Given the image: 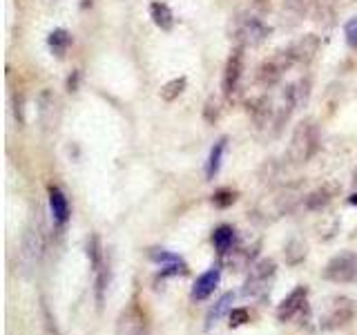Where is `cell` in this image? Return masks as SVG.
Listing matches in <instances>:
<instances>
[{
  "instance_id": "obj_31",
  "label": "cell",
  "mask_w": 357,
  "mask_h": 335,
  "mask_svg": "<svg viewBox=\"0 0 357 335\" xmlns=\"http://www.w3.org/2000/svg\"><path fill=\"white\" fill-rule=\"evenodd\" d=\"M353 184H355V188H357V168H355V172H353Z\"/></svg>"
},
{
  "instance_id": "obj_14",
  "label": "cell",
  "mask_w": 357,
  "mask_h": 335,
  "mask_svg": "<svg viewBox=\"0 0 357 335\" xmlns=\"http://www.w3.org/2000/svg\"><path fill=\"white\" fill-rule=\"evenodd\" d=\"M47 195H50V208H52L54 221L59 223V226H65L67 219H70V201H67L65 193L59 186H50Z\"/></svg>"
},
{
  "instance_id": "obj_25",
  "label": "cell",
  "mask_w": 357,
  "mask_h": 335,
  "mask_svg": "<svg viewBox=\"0 0 357 335\" xmlns=\"http://www.w3.org/2000/svg\"><path fill=\"white\" fill-rule=\"evenodd\" d=\"M284 255H286V262L290 266H297L299 262H304V257H306V244L301 239H290L286 244Z\"/></svg>"
},
{
  "instance_id": "obj_6",
  "label": "cell",
  "mask_w": 357,
  "mask_h": 335,
  "mask_svg": "<svg viewBox=\"0 0 357 335\" xmlns=\"http://www.w3.org/2000/svg\"><path fill=\"white\" fill-rule=\"evenodd\" d=\"M277 320L279 322H293L301 320V324H306L310 320V308H308V288L297 286L282 304L277 306Z\"/></svg>"
},
{
  "instance_id": "obj_21",
  "label": "cell",
  "mask_w": 357,
  "mask_h": 335,
  "mask_svg": "<svg viewBox=\"0 0 357 335\" xmlns=\"http://www.w3.org/2000/svg\"><path fill=\"white\" fill-rule=\"evenodd\" d=\"M47 45L52 47V52L59 56V59H63L67 47L72 45V36H70V31L67 29H54L50 36H47Z\"/></svg>"
},
{
  "instance_id": "obj_1",
  "label": "cell",
  "mask_w": 357,
  "mask_h": 335,
  "mask_svg": "<svg viewBox=\"0 0 357 335\" xmlns=\"http://www.w3.org/2000/svg\"><path fill=\"white\" fill-rule=\"evenodd\" d=\"M317 148H319V130L315 126V121L312 119L299 121L293 130V137H290L288 159L297 165L308 163L312 159V154L317 152Z\"/></svg>"
},
{
  "instance_id": "obj_9",
  "label": "cell",
  "mask_w": 357,
  "mask_h": 335,
  "mask_svg": "<svg viewBox=\"0 0 357 335\" xmlns=\"http://www.w3.org/2000/svg\"><path fill=\"white\" fill-rule=\"evenodd\" d=\"M243 76V47H234L226 61V70H223V94L232 98V94L239 92V83Z\"/></svg>"
},
{
  "instance_id": "obj_10",
  "label": "cell",
  "mask_w": 357,
  "mask_h": 335,
  "mask_svg": "<svg viewBox=\"0 0 357 335\" xmlns=\"http://www.w3.org/2000/svg\"><path fill=\"white\" fill-rule=\"evenodd\" d=\"M321 47V38L317 34H306V36L297 38L293 45L288 47L290 56H293V63L295 65H308L315 61V56Z\"/></svg>"
},
{
  "instance_id": "obj_13",
  "label": "cell",
  "mask_w": 357,
  "mask_h": 335,
  "mask_svg": "<svg viewBox=\"0 0 357 335\" xmlns=\"http://www.w3.org/2000/svg\"><path fill=\"white\" fill-rule=\"evenodd\" d=\"M20 257L22 262L27 266H33L38 264L40 255H43V234L38 228H29L25 234H22V246H20Z\"/></svg>"
},
{
  "instance_id": "obj_2",
  "label": "cell",
  "mask_w": 357,
  "mask_h": 335,
  "mask_svg": "<svg viewBox=\"0 0 357 335\" xmlns=\"http://www.w3.org/2000/svg\"><path fill=\"white\" fill-rule=\"evenodd\" d=\"M275 275H277V264L273 260H259L250 266V273L245 277L241 293L245 297H252L259 302L266 299L271 295V288L275 284Z\"/></svg>"
},
{
  "instance_id": "obj_19",
  "label": "cell",
  "mask_w": 357,
  "mask_h": 335,
  "mask_svg": "<svg viewBox=\"0 0 357 335\" xmlns=\"http://www.w3.org/2000/svg\"><path fill=\"white\" fill-rule=\"evenodd\" d=\"M335 11H337L335 0H315V5H312V16H315V22H319V25H324V27L333 25Z\"/></svg>"
},
{
  "instance_id": "obj_22",
  "label": "cell",
  "mask_w": 357,
  "mask_h": 335,
  "mask_svg": "<svg viewBox=\"0 0 357 335\" xmlns=\"http://www.w3.org/2000/svg\"><path fill=\"white\" fill-rule=\"evenodd\" d=\"M87 257H89V262H92L94 273L100 271V268L105 266V260H103V246H100L98 234H92V237L87 239Z\"/></svg>"
},
{
  "instance_id": "obj_15",
  "label": "cell",
  "mask_w": 357,
  "mask_h": 335,
  "mask_svg": "<svg viewBox=\"0 0 357 335\" xmlns=\"http://www.w3.org/2000/svg\"><path fill=\"white\" fill-rule=\"evenodd\" d=\"M306 16V3L304 0H284L282 5V22L286 27L299 25Z\"/></svg>"
},
{
  "instance_id": "obj_8",
  "label": "cell",
  "mask_w": 357,
  "mask_h": 335,
  "mask_svg": "<svg viewBox=\"0 0 357 335\" xmlns=\"http://www.w3.org/2000/svg\"><path fill=\"white\" fill-rule=\"evenodd\" d=\"M353 318H355V302L346 295H340V297L331 299V304H328L326 313L321 315L319 324L324 331H335V329L346 327Z\"/></svg>"
},
{
  "instance_id": "obj_30",
  "label": "cell",
  "mask_w": 357,
  "mask_h": 335,
  "mask_svg": "<svg viewBox=\"0 0 357 335\" xmlns=\"http://www.w3.org/2000/svg\"><path fill=\"white\" fill-rule=\"evenodd\" d=\"M349 204H353V206H357V193L349 199Z\"/></svg>"
},
{
  "instance_id": "obj_4",
  "label": "cell",
  "mask_w": 357,
  "mask_h": 335,
  "mask_svg": "<svg viewBox=\"0 0 357 335\" xmlns=\"http://www.w3.org/2000/svg\"><path fill=\"white\" fill-rule=\"evenodd\" d=\"M114 335H150V320L139 302L130 304L119 313Z\"/></svg>"
},
{
  "instance_id": "obj_29",
  "label": "cell",
  "mask_w": 357,
  "mask_h": 335,
  "mask_svg": "<svg viewBox=\"0 0 357 335\" xmlns=\"http://www.w3.org/2000/svg\"><path fill=\"white\" fill-rule=\"evenodd\" d=\"M228 318H230V327L232 329H237V327H241V324H245V322L250 320L248 311H245V308H232L228 313Z\"/></svg>"
},
{
  "instance_id": "obj_5",
  "label": "cell",
  "mask_w": 357,
  "mask_h": 335,
  "mask_svg": "<svg viewBox=\"0 0 357 335\" xmlns=\"http://www.w3.org/2000/svg\"><path fill=\"white\" fill-rule=\"evenodd\" d=\"M293 56H290L288 47L286 50H279L275 52L271 59H266L261 65H259V70H257V81H259V85L264 87H273L277 85L279 81L284 78V74L293 67Z\"/></svg>"
},
{
  "instance_id": "obj_17",
  "label": "cell",
  "mask_w": 357,
  "mask_h": 335,
  "mask_svg": "<svg viewBox=\"0 0 357 335\" xmlns=\"http://www.w3.org/2000/svg\"><path fill=\"white\" fill-rule=\"evenodd\" d=\"M226 148H228V137H221L215 145H212V150L208 154V161H206V177L208 179H215L219 174L223 154H226Z\"/></svg>"
},
{
  "instance_id": "obj_24",
  "label": "cell",
  "mask_w": 357,
  "mask_h": 335,
  "mask_svg": "<svg viewBox=\"0 0 357 335\" xmlns=\"http://www.w3.org/2000/svg\"><path fill=\"white\" fill-rule=\"evenodd\" d=\"M331 199H333V190L331 188H317L315 193H310L306 197V208L308 210H321L324 206H328L331 204Z\"/></svg>"
},
{
  "instance_id": "obj_3",
  "label": "cell",
  "mask_w": 357,
  "mask_h": 335,
  "mask_svg": "<svg viewBox=\"0 0 357 335\" xmlns=\"http://www.w3.org/2000/svg\"><path fill=\"white\" fill-rule=\"evenodd\" d=\"M268 34H271V29L266 27L264 18L255 11L241 14L234 22V40H237L239 47H257L266 40Z\"/></svg>"
},
{
  "instance_id": "obj_18",
  "label": "cell",
  "mask_w": 357,
  "mask_h": 335,
  "mask_svg": "<svg viewBox=\"0 0 357 335\" xmlns=\"http://www.w3.org/2000/svg\"><path fill=\"white\" fill-rule=\"evenodd\" d=\"M234 241H237V234H234V228L228 226V223H223V226H219L215 232H212V244H215L219 257L226 255L234 246Z\"/></svg>"
},
{
  "instance_id": "obj_28",
  "label": "cell",
  "mask_w": 357,
  "mask_h": 335,
  "mask_svg": "<svg viewBox=\"0 0 357 335\" xmlns=\"http://www.w3.org/2000/svg\"><path fill=\"white\" fill-rule=\"evenodd\" d=\"M221 114V107H219V100L215 96H210L208 98V103H206V110H204V117L208 123H215Z\"/></svg>"
},
{
  "instance_id": "obj_27",
  "label": "cell",
  "mask_w": 357,
  "mask_h": 335,
  "mask_svg": "<svg viewBox=\"0 0 357 335\" xmlns=\"http://www.w3.org/2000/svg\"><path fill=\"white\" fill-rule=\"evenodd\" d=\"M344 36H346V43H349V47L357 50V16L344 25Z\"/></svg>"
},
{
  "instance_id": "obj_7",
  "label": "cell",
  "mask_w": 357,
  "mask_h": 335,
  "mask_svg": "<svg viewBox=\"0 0 357 335\" xmlns=\"http://www.w3.org/2000/svg\"><path fill=\"white\" fill-rule=\"evenodd\" d=\"M324 279L333 284H355L357 282V255L355 253H340L324 268Z\"/></svg>"
},
{
  "instance_id": "obj_12",
  "label": "cell",
  "mask_w": 357,
  "mask_h": 335,
  "mask_svg": "<svg viewBox=\"0 0 357 335\" xmlns=\"http://www.w3.org/2000/svg\"><path fill=\"white\" fill-rule=\"evenodd\" d=\"M219 279H221V268L219 266H212L210 271L201 273L197 277V282L192 286V299L195 302H204L208 299L212 293H215V288L219 286Z\"/></svg>"
},
{
  "instance_id": "obj_23",
  "label": "cell",
  "mask_w": 357,
  "mask_h": 335,
  "mask_svg": "<svg viewBox=\"0 0 357 335\" xmlns=\"http://www.w3.org/2000/svg\"><path fill=\"white\" fill-rule=\"evenodd\" d=\"M188 81H185V76H178V78H172V81H167L163 87H161V98L165 100V103H172L174 98H178L183 94V89H185Z\"/></svg>"
},
{
  "instance_id": "obj_20",
  "label": "cell",
  "mask_w": 357,
  "mask_h": 335,
  "mask_svg": "<svg viewBox=\"0 0 357 335\" xmlns=\"http://www.w3.org/2000/svg\"><path fill=\"white\" fill-rule=\"evenodd\" d=\"M232 302H234V295L232 293H226V295H221L217 299V304L208 311V318H206V327L208 329L212 327V324H217L223 315H226V313L232 311Z\"/></svg>"
},
{
  "instance_id": "obj_16",
  "label": "cell",
  "mask_w": 357,
  "mask_h": 335,
  "mask_svg": "<svg viewBox=\"0 0 357 335\" xmlns=\"http://www.w3.org/2000/svg\"><path fill=\"white\" fill-rule=\"evenodd\" d=\"M150 16L154 20V25L159 27V29H163V31H170L174 27V22H176L174 11L167 7L165 3H161V0H156V3L150 5Z\"/></svg>"
},
{
  "instance_id": "obj_11",
  "label": "cell",
  "mask_w": 357,
  "mask_h": 335,
  "mask_svg": "<svg viewBox=\"0 0 357 335\" xmlns=\"http://www.w3.org/2000/svg\"><path fill=\"white\" fill-rule=\"evenodd\" d=\"M150 257L156 262V264H161V277H167V275H185L188 273V264L181 260L178 255L174 253H167L163 248H152L150 251Z\"/></svg>"
},
{
  "instance_id": "obj_26",
  "label": "cell",
  "mask_w": 357,
  "mask_h": 335,
  "mask_svg": "<svg viewBox=\"0 0 357 335\" xmlns=\"http://www.w3.org/2000/svg\"><path fill=\"white\" fill-rule=\"evenodd\" d=\"M234 201H237V193H234V190H228V188H221L212 195V204L217 208H228L234 204Z\"/></svg>"
}]
</instances>
